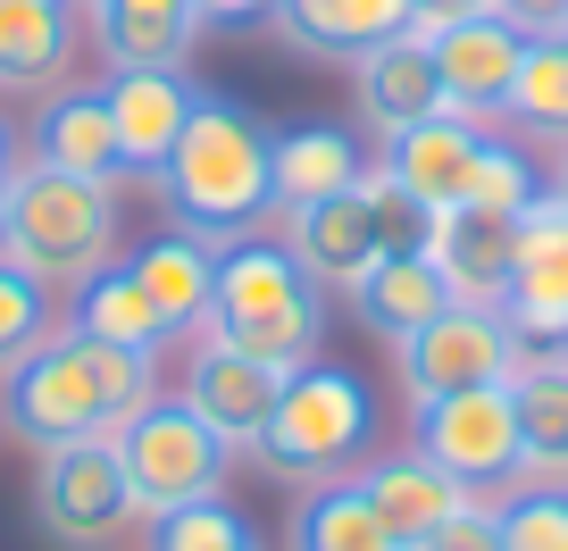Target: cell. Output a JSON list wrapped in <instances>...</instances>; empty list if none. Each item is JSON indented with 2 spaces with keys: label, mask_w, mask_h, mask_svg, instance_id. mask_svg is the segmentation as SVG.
<instances>
[{
  "label": "cell",
  "mask_w": 568,
  "mask_h": 551,
  "mask_svg": "<svg viewBox=\"0 0 568 551\" xmlns=\"http://www.w3.org/2000/svg\"><path fill=\"white\" fill-rule=\"evenodd\" d=\"M160 401V368L142 351L75 335L68 318L0 376V427L26 451H68V443H118L142 409Z\"/></svg>",
  "instance_id": "cell-1"
},
{
  "label": "cell",
  "mask_w": 568,
  "mask_h": 551,
  "mask_svg": "<svg viewBox=\"0 0 568 551\" xmlns=\"http://www.w3.org/2000/svg\"><path fill=\"white\" fill-rule=\"evenodd\" d=\"M267 134L276 125L260 118V109H243L234 92H193V118H184L176 151H168V167L151 184H160V210L168 226L201 234V243H243V234H260L267 217H276V201H267Z\"/></svg>",
  "instance_id": "cell-2"
},
{
  "label": "cell",
  "mask_w": 568,
  "mask_h": 551,
  "mask_svg": "<svg viewBox=\"0 0 568 551\" xmlns=\"http://www.w3.org/2000/svg\"><path fill=\"white\" fill-rule=\"evenodd\" d=\"M118 184L59 176L42 160H18L0 184V259H18L51 293L84 285L101 259H118Z\"/></svg>",
  "instance_id": "cell-3"
},
{
  "label": "cell",
  "mask_w": 568,
  "mask_h": 551,
  "mask_svg": "<svg viewBox=\"0 0 568 551\" xmlns=\"http://www.w3.org/2000/svg\"><path fill=\"white\" fill-rule=\"evenodd\" d=\"M210 326L234 343V351H251V359H267L276 376H293V368H310L318 343H326V293L293 267L284 243L243 234V243L217 251Z\"/></svg>",
  "instance_id": "cell-4"
},
{
  "label": "cell",
  "mask_w": 568,
  "mask_h": 551,
  "mask_svg": "<svg viewBox=\"0 0 568 551\" xmlns=\"http://www.w3.org/2000/svg\"><path fill=\"white\" fill-rule=\"evenodd\" d=\"M368 435H376V401L352 368L335 359H310L276 385V409H267V435L251 460L267 468L276 484H335L368 460Z\"/></svg>",
  "instance_id": "cell-5"
},
{
  "label": "cell",
  "mask_w": 568,
  "mask_h": 551,
  "mask_svg": "<svg viewBox=\"0 0 568 551\" xmlns=\"http://www.w3.org/2000/svg\"><path fill=\"white\" fill-rule=\"evenodd\" d=\"M118 468H125V493H134V518H168L184 501H226L234 451L184 401H151L118 435Z\"/></svg>",
  "instance_id": "cell-6"
},
{
  "label": "cell",
  "mask_w": 568,
  "mask_h": 551,
  "mask_svg": "<svg viewBox=\"0 0 568 551\" xmlns=\"http://www.w3.org/2000/svg\"><path fill=\"white\" fill-rule=\"evenodd\" d=\"M518 326L501 309H477V302H452L444 318H426L418 335L393 343V385L402 401H444V392H468V385H501L518 368Z\"/></svg>",
  "instance_id": "cell-7"
},
{
  "label": "cell",
  "mask_w": 568,
  "mask_h": 551,
  "mask_svg": "<svg viewBox=\"0 0 568 551\" xmlns=\"http://www.w3.org/2000/svg\"><path fill=\"white\" fill-rule=\"evenodd\" d=\"M409 451H426L435 468L468 484V493H501L518 484V409H510V385H468V392H444V401H418L409 409Z\"/></svg>",
  "instance_id": "cell-8"
},
{
  "label": "cell",
  "mask_w": 568,
  "mask_h": 551,
  "mask_svg": "<svg viewBox=\"0 0 568 551\" xmlns=\"http://www.w3.org/2000/svg\"><path fill=\"white\" fill-rule=\"evenodd\" d=\"M34 527L68 551H109L118 527H142L134 493H125V468L118 443H68V451H42L34 468Z\"/></svg>",
  "instance_id": "cell-9"
},
{
  "label": "cell",
  "mask_w": 568,
  "mask_h": 551,
  "mask_svg": "<svg viewBox=\"0 0 568 551\" xmlns=\"http://www.w3.org/2000/svg\"><path fill=\"white\" fill-rule=\"evenodd\" d=\"M276 385H284V376L267 368V359L234 351L217 326H201L193 351H184V409H193V418L234 451V460H243V451H260L267 409H276Z\"/></svg>",
  "instance_id": "cell-10"
},
{
  "label": "cell",
  "mask_w": 568,
  "mask_h": 551,
  "mask_svg": "<svg viewBox=\"0 0 568 551\" xmlns=\"http://www.w3.org/2000/svg\"><path fill=\"white\" fill-rule=\"evenodd\" d=\"M276 243L293 251V267H302L318 293H352L359 276H368L376 259H385V234H376V210L368 193H318L302 201V210H276Z\"/></svg>",
  "instance_id": "cell-11"
},
{
  "label": "cell",
  "mask_w": 568,
  "mask_h": 551,
  "mask_svg": "<svg viewBox=\"0 0 568 551\" xmlns=\"http://www.w3.org/2000/svg\"><path fill=\"white\" fill-rule=\"evenodd\" d=\"M426 51H435V75H444V109H452V118H468V125H501V118H510L518 51H527V34H518L510 18L435 25Z\"/></svg>",
  "instance_id": "cell-12"
},
{
  "label": "cell",
  "mask_w": 568,
  "mask_h": 551,
  "mask_svg": "<svg viewBox=\"0 0 568 551\" xmlns=\"http://www.w3.org/2000/svg\"><path fill=\"white\" fill-rule=\"evenodd\" d=\"M501 318L518 326V343H568V210L535 201L518 217V259L501 285Z\"/></svg>",
  "instance_id": "cell-13"
},
{
  "label": "cell",
  "mask_w": 568,
  "mask_h": 551,
  "mask_svg": "<svg viewBox=\"0 0 568 551\" xmlns=\"http://www.w3.org/2000/svg\"><path fill=\"white\" fill-rule=\"evenodd\" d=\"M109 125H118V167L125 176H160L193 118V75L184 68H109Z\"/></svg>",
  "instance_id": "cell-14"
},
{
  "label": "cell",
  "mask_w": 568,
  "mask_h": 551,
  "mask_svg": "<svg viewBox=\"0 0 568 551\" xmlns=\"http://www.w3.org/2000/svg\"><path fill=\"white\" fill-rule=\"evenodd\" d=\"M418 251L435 259V276L452 285V302H477V309H501V285H510V259H518V217H494V210H426V234Z\"/></svg>",
  "instance_id": "cell-15"
},
{
  "label": "cell",
  "mask_w": 568,
  "mask_h": 551,
  "mask_svg": "<svg viewBox=\"0 0 568 551\" xmlns=\"http://www.w3.org/2000/svg\"><path fill=\"white\" fill-rule=\"evenodd\" d=\"M267 34L302 59H368L418 34L409 0H267Z\"/></svg>",
  "instance_id": "cell-16"
},
{
  "label": "cell",
  "mask_w": 568,
  "mask_h": 551,
  "mask_svg": "<svg viewBox=\"0 0 568 551\" xmlns=\"http://www.w3.org/2000/svg\"><path fill=\"white\" fill-rule=\"evenodd\" d=\"M518 409V484H568V351L544 343V351H518V368L501 376Z\"/></svg>",
  "instance_id": "cell-17"
},
{
  "label": "cell",
  "mask_w": 568,
  "mask_h": 551,
  "mask_svg": "<svg viewBox=\"0 0 568 551\" xmlns=\"http://www.w3.org/2000/svg\"><path fill=\"white\" fill-rule=\"evenodd\" d=\"M477 151H485V125L435 109L426 125H402L393 143H376V167H385L418 210H452L460 184H468V167H477Z\"/></svg>",
  "instance_id": "cell-18"
},
{
  "label": "cell",
  "mask_w": 568,
  "mask_h": 551,
  "mask_svg": "<svg viewBox=\"0 0 568 551\" xmlns=\"http://www.w3.org/2000/svg\"><path fill=\"white\" fill-rule=\"evenodd\" d=\"M352 484H359V493L376 501V518L393 527V543H402V551L418 543V534H435L444 518H460L468 501H477V493H468L460 477H452V468H435V460H426V451H393V460H359V468H352Z\"/></svg>",
  "instance_id": "cell-19"
},
{
  "label": "cell",
  "mask_w": 568,
  "mask_h": 551,
  "mask_svg": "<svg viewBox=\"0 0 568 551\" xmlns=\"http://www.w3.org/2000/svg\"><path fill=\"white\" fill-rule=\"evenodd\" d=\"M352 92H359V125H368L376 143H393L402 125H426L444 109V75H435L426 34H402V42H385V51L352 59Z\"/></svg>",
  "instance_id": "cell-20"
},
{
  "label": "cell",
  "mask_w": 568,
  "mask_h": 551,
  "mask_svg": "<svg viewBox=\"0 0 568 551\" xmlns=\"http://www.w3.org/2000/svg\"><path fill=\"white\" fill-rule=\"evenodd\" d=\"M125 267L142 276V293H151V309L168 318V335H176V343H193L201 326H210V293H217V243H201V234L168 226V234H151V243H142Z\"/></svg>",
  "instance_id": "cell-21"
},
{
  "label": "cell",
  "mask_w": 568,
  "mask_h": 551,
  "mask_svg": "<svg viewBox=\"0 0 568 551\" xmlns=\"http://www.w3.org/2000/svg\"><path fill=\"white\" fill-rule=\"evenodd\" d=\"M359 167H368V151L326 118L267 134V201H276V210H302V201H318V193H352Z\"/></svg>",
  "instance_id": "cell-22"
},
{
  "label": "cell",
  "mask_w": 568,
  "mask_h": 551,
  "mask_svg": "<svg viewBox=\"0 0 568 551\" xmlns=\"http://www.w3.org/2000/svg\"><path fill=\"white\" fill-rule=\"evenodd\" d=\"M343 302H352V318L393 351V343L418 335L426 318H444V309H452V285L435 276V259H426V251H385V259H376L368 276L343 293Z\"/></svg>",
  "instance_id": "cell-23"
},
{
  "label": "cell",
  "mask_w": 568,
  "mask_h": 551,
  "mask_svg": "<svg viewBox=\"0 0 568 551\" xmlns=\"http://www.w3.org/2000/svg\"><path fill=\"white\" fill-rule=\"evenodd\" d=\"M92 42L109 68H184L201 42L193 0H92Z\"/></svg>",
  "instance_id": "cell-24"
},
{
  "label": "cell",
  "mask_w": 568,
  "mask_h": 551,
  "mask_svg": "<svg viewBox=\"0 0 568 551\" xmlns=\"http://www.w3.org/2000/svg\"><path fill=\"white\" fill-rule=\"evenodd\" d=\"M34 160L59 167V176H92V184H118V125H109V92L101 84H68L42 101L34 118Z\"/></svg>",
  "instance_id": "cell-25"
},
{
  "label": "cell",
  "mask_w": 568,
  "mask_h": 551,
  "mask_svg": "<svg viewBox=\"0 0 568 551\" xmlns=\"http://www.w3.org/2000/svg\"><path fill=\"white\" fill-rule=\"evenodd\" d=\"M68 326H75V335H92V343H118V351H142V359H160L168 343H176L125 259H101L84 285H68Z\"/></svg>",
  "instance_id": "cell-26"
},
{
  "label": "cell",
  "mask_w": 568,
  "mask_h": 551,
  "mask_svg": "<svg viewBox=\"0 0 568 551\" xmlns=\"http://www.w3.org/2000/svg\"><path fill=\"white\" fill-rule=\"evenodd\" d=\"M75 68L68 0H0V92H59Z\"/></svg>",
  "instance_id": "cell-27"
},
{
  "label": "cell",
  "mask_w": 568,
  "mask_h": 551,
  "mask_svg": "<svg viewBox=\"0 0 568 551\" xmlns=\"http://www.w3.org/2000/svg\"><path fill=\"white\" fill-rule=\"evenodd\" d=\"M293 551H402L393 527L376 518V501L359 493L352 477L335 484H310L302 510H293Z\"/></svg>",
  "instance_id": "cell-28"
},
{
  "label": "cell",
  "mask_w": 568,
  "mask_h": 551,
  "mask_svg": "<svg viewBox=\"0 0 568 551\" xmlns=\"http://www.w3.org/2000/svg\"><path fill=\"white\" fill-rule=\"evenodd\" d=\"M510 118L544 143H568V34H544L518 51V84H510Z\"/></svg>",
  "instance_id": "cell-29"
},
{
  "label": "cell",
  "mask_w": 568,
  "mask_h": 551,
  "mask_svg": "<svg viewBox=\"0 0 568 551\" xmlns=\"http://www.w3.org/2000/svg\"><path fill=\"white\" fill-rule=\"evenodd\" d=\"M460 201H468V210H494V217H527L535 201H544V176H535V160L518 143H494V134H485V151H477V167H468Z\"/></svg>",
  "instance_id": "cell-30"
},
{
  "label": "cell",
  "mask_w": 568,
  "mask_h": 551,
  "mask_svg": "<svg viewBox=\"0 0 568 551\" xmlns=\"http://www.w3.org/2000/svg\"><path fill=\"white\" fill-rule=\"evenodd\" d=\"M142 527H151V551H267L251 518H234L226 501H184V510L142 518Z\"/></svg>",
  "instance_id": "cell-31"
},
{
  "label": "cell",
  "mask_w": 568,
  "mask_h": 551,
  "mask_svg": "<svg viewBox=\"0 0 568 551\" xmlns=\"http://www.w3.org/2000/svg\"><path fill=\"white\" fill-rule=\"evenodd\" d=\"M59 326V309H51V285L42 276H26L18 259H0V376L18 368L26 351H34L42 335Z\"/></svg>",
  "instance_id": "cell-32"
},
{
  "label": "cell",
  "mask_w": 568,
  "mask_h": 551,
  "mask_svg": "<svg viewBox=\"0 0 568 551\" xmlns=\"http://www.w3.org/2000/svg\"><path fill=\"white\" fill-rule=\"evenodd\" d=\"M494 518H501V551H568V484H510Z\"/></svg>",
  "instance_id": "cell-33"
},
{
  "label": "cell",
  "mask_w": 568,
  "mask_h": 551,
  "mask_svg": "<svg viewBox=\"0 0 568 551\" xmlns=\"http://www.w3.org/2000/svg\"><path fill=\"white\" fill-rule=\"evenodd\" d=\"M409 551H501V518H494V501H468L460 518H444V527L418 534Z\"/></svg>",
  "instance_id": "cell-34"
},
{
  "label": "cell",
  "mask_w": 568,
  "mask_h": 551,
  "mask_svg": "<svg viewBox=\"0 0 568 551\" xmlns=\"http://www.w3.org/2000/svg\"><path fill=\"white\" fill-rule=\"evenodd\" d=\"M494 18H510L527 42H544V34H568V0H494Z\"/></svg>",
  "instance_id": "cell-35"
},
{
  "label": "cell",
  "mask_w": 568,
  "mask_h": 551,
  "mask_svg": "<svg viewBox=\"0 0 568 551\" xmlns=\"http://www.w3.org/2000/svg\"><path fill=\"white\" fill-rule=\"evenodd\" d=\"M409 18H418V34H435V25H460V18H494V0H409Z\"/></svg>",
  "instance_id": "cell-36"
},
{
  "label": "cell",
  "mask_w": 568,
  "mask_h": 551,
  "mask_svg": "<svg viewBox=\"0 0 568 551\" xmlns=\"http://www.w3.org/2000/svg\"><path fill=\"white\" fill-rule=\"evenodd\" d=\"M201 25H267V0H193Z\"/></svg>",
  "instance_id": "cell-37"
},
{
  "label": "cell",
  "mask_w": 568,
  "mask_h": 551,
  "mask_svg": "<svg viewBox=\"0 0 568 551\" xmlns=\"http://www.w3.org/2000/svg\"><path fill=\"white\" fill-rule=\"evenodd\" d=\"M9 167H18V125L0 118V184H9Z\"/></svg>",
  "instance_id": "cell-38"
},
{
  "label": "cell",
  "mask_w": 568,
  "mask_h": 551,
  "mask_svg": "<svg viewBox=\"0 0 568 551\" xmlns=\"http://www.w3.org/2000/svg\"><path fill=\"white\" fill-rule=\"evenodd\" d=\"M544 201H560V210H568V143H560V167H551V184H544Z\"/></svg>",
  "instance_id": "cell-39"
},
{
  "label": "cell",
  "mask_w": 568,
  "mask_h": 551,
  "mask_svg": "<svg viewBox=\"0 0 568 551\" xmlns=\"http://www.w3.org/2000/svg\"><path fill=\"white\" fill-rule=\"evenodd\" d=\"M68 9H92V0H68Z\"/></svg>",
  "instance_id": "cell-40"
},
{
  "label": "cell",
  "mask_w": 568,
  "mask_h": 551,
  "mask_svg": "<svg viewBox=\"0 0 568 551\" xmlns=\"http://www.w3.org/2000/svg\"><path fill=\"white\" fill-rule=\"evenodd\" d=\"M560 351H568V343H560Z\"/></svg>",
  "instance_id": "cell-41"
}]
</instances>
